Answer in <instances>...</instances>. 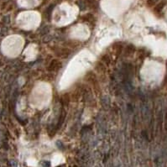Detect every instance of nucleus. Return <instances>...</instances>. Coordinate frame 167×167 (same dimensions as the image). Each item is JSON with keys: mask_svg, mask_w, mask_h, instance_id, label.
I'll use <instances>...</instances> for the list:
<instances>
[{"mask_svg": "<svg viewBox=\"0 0 167 167\" xmlns=\"http://www.w3.org/2000/svg\"><path fill=\"white\" fill-rule=\"evenodd\" d=\"M59 167H61V166H59Z\"/></svg>", "mask_w": 167, "mask_h": 167, "instance_id": "f257e3e1", "label": "nucleus"}]
</instances>
